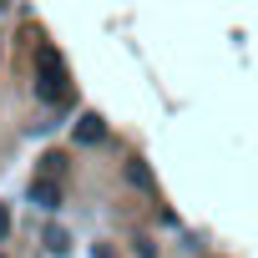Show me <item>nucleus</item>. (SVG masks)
<instances>
[{"mask_svg": "<svg viewBox=\"0 0 258 258\" xmlns=\"http://www.w3.org/2000/svg\"><path fill=\"white\" fill-rule=\"evenodd\" d=\"M36 96H41V101H66V96H71L66 66H61V56H56L51 46L36 51Z\"/></svg>", "mask_w": 258, "mask_h": 258, "instance_id": "1", "label": "nucleus"}, {"mask_svg": "<svg viewBox=\"0 0 258 258\" xmlns=\"http://www.w3.org/2000/svg\"><path fill=\"white\" fill-rule=\"evenodd\" d=\"M31 203H41V208H56V203H61V187H56L51 177H36V182H31Z\"/></svg>", "mask_w": 258, "mask_h": 258, "instance_id": "2", "label": "nucleus"}, {"mask_svg": "<svg viewBox=\"0 0 258 258\" xmlns=\"http://www.w3.org/2000/svg\"><path fill=\"white\" fill-rule=\"evenodd\" d=\"M101 137H106L101 116H81V121H76V142H101Z\"/></svg>", "mask_w": 258, "mask_h": 258, "instance_id": "3", "label": "nucleus"}, {"mask_svg": "<svg viewBox=\"0 0 258 258\" xmlns=\"http://www.w3.org/2000/svg\"><path fill=\"white\" fill-rule=\"evenodd\" d=\"M46 248H51V253H66V248H71V238H66L61 228H51V233H46Z\"/></svg>", "mask_w": 258, "mask_h": 258, "instance_id": "4", "label": "nucleus"}, {"mask_svg": "<svg viewBox=\"0 0 258 258\" xmlns=\"http://www.w3.org/2000/svg\"><path fill=\"white\" fill-rule=\"evenodd\" d=\"M126 177H132L137 187H152V177H147V167H142V162H132V167H126Z\"/></svg>", "mask_w": 258, "mask_h": 258, "instance_id": "5", "label": "nucleus"}, {"mask_svg": "<svg viewBox=\"0 0 258 258\" xmlns=\"http://www.w3.org/2000/svg\"><path fill=\"white\" fill-rule=\"evenodd\" d=\"M6 228H11V213H6V203H0V238H6Z\"/></svg>", "mask_w": 258, "mask_h": 258, "instance_id": "6", "label": "nucleus"}]
</instances>
